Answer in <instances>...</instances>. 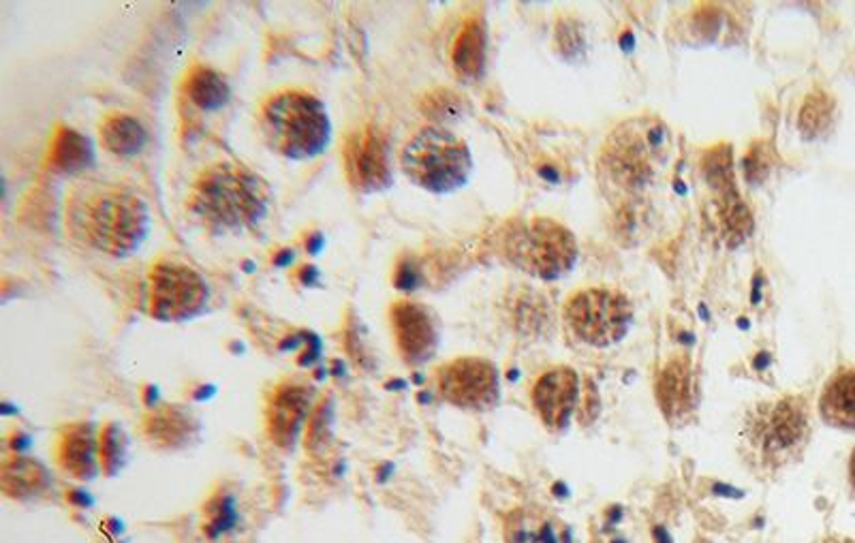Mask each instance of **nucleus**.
Here are the masks:
<instances>
[{"label": "nucleus", "instance_id": "obj_1", "mask_svg": "<svg viewBox=\"0 0 855 543\" xmlns=\"http://www.w3.org/2000/svg\"><path fill=\"white\" fill-rule=\"evenodd\" d=\"M148 204L131 188L80 182L66 197V229L110 257H128L151 234Z\"/></svg>", "mask_w": 855, "mask_h": 543}, {"label": "nucleus", "instance_id": "obj_2", "mask_svg": "<svg viewBox=\"0 0 855 543\" xmlns=\"http://www.w3.org/2000/svg\"><path fill=\"white\" fill-rule=\"evenodd\" d=\"M270 186L240 163L210 165L193 182L188 211L214 234H240L270 211Z\"/></svg>", "mask_w": 855, "mask_h": 543}, {"label": "nucleus", "instance_id": "obj_3", "mask_svg": "<svg viewBox=\"0 0 855 543\" xmlns=\"http://www.w3.org/2000/svg\"><path fill=\"white\" fill-rule=\"evenodd\" d=\"M811 437V409L804 396H783L758 404L742 423L740 452L760 475H779L800 458Z\"/></svg>", "mask_w": 855, "mask_h": 543}, {"label": "nucleus", "instance_id": "obj_4", "mask_svg": "<svg viewBox=\"0 0 855 543\" xmlns=\"http://www.w3.org/2000/svg\"><path fill=\"white\" fill-rule=\"evenodd\" d=\"M259 131L268 148L289 161L317 158L332 142V121L326 103L300 89L278 91L264 101Z\"/></svg>", "mask_w": 855, "mask_h": 543}, {"label": "nucleus", "instance_id": "obj_5", "mask_svg": "<svg viewBox=\"0 0 855 543\" xmlns=\"http://www.w3.org/2000/svg\"><path fill=\"white\" fill-rule=\"evenodd\" d=\"M668 129L657 119L620 124L601 151L606 181L622 193H640L663 172L670 156Z\"/></svg>", "mask_w": 855, "mask_h": 543}, {"label": "nucleus", "instance_id": "obj_6", "mask_svg": "<svg viewBox=\"0 0 855 543\" xmlns=\"http://www.w3.org/2000/svg\"><path fill=\"white\" fill-rule=\"evenodd\" d=\"M400 167L406 178L430 193H454L473 172V156L466 142L441 124L418 131L400 152Z\"/></svg>", "mask_w": 855, "mask_h": 543}, {"label": "nucleus", "instance_id": "obj_7", "mask_svg": "<svg viewBox=\"0 0 855 543\" xmlns=\"http://www.w3.org/2000/svg\"><path fill=\"white\" fill-rule=\"evenodd\" d=\"M503 255L518 270L544 280H556L574 270L578 262V242L554 218L535 216L507 225L503 232Z\"/></svg>", "mask_w": 855, "mask_h": 543}, {"label": "nucleus", "instance_id": "obj_8", "mask_svg": "<svg viewBox=\"0 0 855 543\" xmlns=\"http://www.w3.org/2000/svg\"><path fill=\"white\" fill-rule=\"evenodd\" d=\"M567 330L590 347H610L622 340L633 324V306L616 289L593 287L576 291L563 310Z\"/></svg>", "mask_w": 855, "mask_h": 543}, {"label": "nucleus", "instance_id": "obj_9", "mask_svg": "<svg viewBox=\"0 0 855 543\" xmlns=\"http://www.w3.org/2000/svg\"><path fill=\"white\" fill-rule=\"evenodd\" d=\"M210 303L208 280L176 259H161L148 274V308L156 321L183 324L199 317Z\"/></svg>", "mask_w": 855, "mask_h": 543}, {"label": "nucleus", "instance_id": "obj_10", "mask_svg": "<svg viewBox=\"0 0 855 543\" xmlns=\"http://www.w3.org/2000/svg\"><path fill=\"white\" fill-rule=\"evenodd\" d=\"M441 398L466 411H490L501 400L496 366L484 358H459L436 370Z\"/></svg>", "mask_w": 855, "mask_h": 543}, {"label": "nucleus", "instance_id": "obj_11", "mask_svg": "<svg viewBox=\"0 0 855 543\" xmlns=\"http://www.w3.org/2000/svg\"><path fill=\"white\" fill-rule=\"evenodd\" d=\"M342 163L347 181L360 193H381L394 182L390 144L374 124H364L349 135Z\"/></svg>", "mask_w": 855, "mask_h": 543}, {"label": "nucleus", "instance_id": "obj_12", "mask_svg": "<svg viewBox=\"0 0 855 543\" xmlns=\"http://www.w3.org/2000/svg\"><path fill=\"white\" fill-rule=\"evenodd\" d=\"M312 411L315 390L310 386L298 381H285L276 386L266 407V423L272 443L280 450H293Z\"/></svg>", "mask_w": 855, "mask_h": 543}, {"label": "nucleus", "instance_id": "obj_13", "mask_svg": "<svg viewBox=\"0 0 855 543\" xmlns=\"http://www.w3.org/2000/svg\"><path fill=\"white\" fill-rule=\"evenodd\" d=\"M390 324L404 362L420 366L432 360L439 347L441 328L436 315L428 306L411 300L394 303L390 308Z\"/></svg>", "mask_w": 855, "mask_h": 543}, {"label": "nucleus", "instance_id": "obj_14", "mask_svg": "<svg viewBox=\"0 0 855 543\" xmlns=\"http://www.w3.org/2000/svg\"><path fill=\"white\" fill-rule=\"evenodd\" d=\"M657 402L668 422L682 426L700 407V375L687 354H676L661 368L655 383Z\"/></svg>", "mask_w": 855, "mask_h": 543}, {"label": "nucleus", "instance_id": "obj_15", "mask_svg": "<svg viewBox=\"0 0 855 543\" xmlns=\"http://www.w3.org/2000/svg\"><path fill=\"white\" fill-rule=\"evenodd\" d=\"M530 398L544 426L552 432H560L578 409L580 379L569 366H554L535 381Z\"/></svg>", "mask_w": 855, "mask_h": 543}, {"label": "nucleus", "instance_id": "obj_16", "mask_svg": "<svg viewBox=\"0 0 855 543\" xmlns=\"http://www.w3.org/2000/svg\"><path fill=\"white\" fill-rule=\"evenodd\" d=\"M703 170H705L710 186L719 193L721 223H723V229L728 234L725 238L732 244H740L751 234L753 221H751V212L746 211L742 197L735 191L730 148H717V151L710 152Z\"/></svg>", "mask_w": 855, "mask_h": 543}, {"label": "nucleus", "instance_id": "obj_17", "mask_svg": "<svg viewBox=\"0 0 855 543\" xmlns=\"http://www.w3.org/2000/svg\"><path fill=\"white\" fill-rule=\"evenodd\" d=\"M56 464L75 482H92L101 471L99 430L91 422L66 423L54 443Z\"/></svg>", "mask_w": 855, "mask_h": 543}, {"label": "nucleus", "instance_id": "obj_18", "mask_svg": "<svg viewBox=\"0 0 855 543\" xmlns=\"http://www.w3.org/2000/svg\"><path fill=\"white\" fill-rule=\"evenodd\" d=\"M144 434L156 450L178 452L199 441L202 423L186 407L163 404L144 418Z\"/></svg>", "mask_w": 855, "mask_h": 543}, {"label": "nucleus", "instance_id": "obj_19", "mask_svg": "<svg viewBox=\"0 0 855 543\" xmlns=\"http://www.w3.org/2000/svg\"><path fill=\"white\" fill-rule=\"evenodd\" d=\"M52 485V473L34 458L16 453L2 462V490L7 496L18 501L37 499L50 492Z\"/></svg>", "mask_w": 855, "mask_h": 543}, {"label": "nucleus", "instance_id": "obj_20", "mask_svg": "<svg viewBox=\"0 0 855 543\" xmlns=\"http://www.w3.org/2000/svg\"><path fill=\"white\" fill-rule=\"evenodd\" d=\"M94 146L91 137L82 135L80 131L71 126H59L50 140V151H48V165L50 170L75 176L94 165Z\"/></svg>", "mask_w": 855, "mask_h": 543}, {"label": "nucleus", "instance_id": "obj_21", "mask_svg": "<svg viewBox=\"0 0 855 543\" xmlns=\"http://www.w3.org/2000/svg\"><path fill=\"white\" fill-rule=\"evenodd\" d=\"M825 423L855 430V368H843L830 377L820 398Z\"/></svg>", "mask_w": 855, "mask_h": 543}, {"label": "nucleus", "instance_id": "obj_22", "mask_svg": "<svg viewBox=\"0 0 855 543\" xmlns=\"http://www.w3.org/2000/svg\"><path fill=\"white\" fill-rule=\"evenodd\" d=\"M103 148L121 156L133 158L148 146V131L142 122L128 114H110L99 124Z\"/></svg>", "mask_w": 855, "mask_h": 543}, {"label": "nucleus", "instance_id": "obj_23", "mask_svg": "<svg viewBox=\"0 0 855 543\" xmlns=\"http://www.w3.org/2000/svg\"><path fill=\"white\" fill-rule=\"evenodd\" d=\"M184 94L197 110L218 112L229 103L231 89L223 73L206 64H195L184 78Z\"/></svg>", "mask_w": 855, "mask_h": 543}, {"label": "nucleus", "instance_id": "obj_24", "mask_svg": "<svg viewBox=\"0 0 855 543\" xmlns=\"http://www.w3.org/2000/svg\"><path fill=\"white\" fill-rule=\"evenodd\" d=\"M452 64L460 78L475 80L486 64V27L480 18H468L452 48Z\"/></svg>", "mask_w": 855, "mask_h": 543}, {"label": "nucleus", "instance_id": "obj_25", "mask_svg": "<svg viewBox=\"0 0 855 543\" xmlns=\"http://www.w3.org/2000/svg\"><path fill=\"white\" fill-rule=\"evenodd\" d=\"M243 513L238 496L231 490H218L206 501L202 512V533L208 542L218 543L240 529Z\"/></svg>", "mask_w": 855, "mask_h": 543}, {"label": "nucleus", "instance_id": "obj_26", "mask_svg": "<svg viewBox=\"0 0 855 543\" xmlns=\"http://www.w3.org/2000/svg\"><path fill=\"white\" fill-rule=\"evenodd\" d=\"M507 543H560V533L548 515L516 512L505 524Z\"/></svg>", "mask_w": 855, "mask_h": 543}, {"label": "nucleus", "instance_id": "obj_27", "mask_svg": "<svg viewBox=\"0 0 855 543\" xmlns=\"http://www.w3.org/2000/svg\"><path fill=\"white\" fill-rule=\"evenodd\" d=\"M834 121V99L824 91L811 92L800 110L797 129L804 137L813 140L824 135Z\"/></svg>", "mask_w": 855, "mask_h": 543}, {"label": "nucleus", "instance_id": "obj_28", "mask_svg": "<svg viewBox=\"0 0 855 543\" xmlns=\"http://www.w3.org/2000/svg\"><path fill=\"white\" fill-rule=\"evenodd\" d=\"M99 448H101V471L107 478H114L123 471L128 458V437L119 423H105L99 430Z\"/></svg>", "mask_w": 855, "mask_h": 543}, {"label": "nucleus", "instance_id": "obj_29", "mask_svg": "<svg viewBox=\"0 0 855 543\" xmlns=\"http://www.w3.org/2000/svg\"><path fill=\"white\" fill-rule=\"evenodd\" d=\"M332 422H334L332 400H328V402L323 400V402L315 404V411H312L308 426H306V448L310 452H317L328 443V439L332 434Z\"/></svg>", "mask_w": 855, "mask_h": 543}, {"label": "nucleus", "instance_id": "obj_30", "mask_svg": "<svg viewBox=\"0 0 855 543\" xmlns=\"http://www.w3.org/2000/svg\"><path fill=\"white\" fill-rule=\"evenodd\" d=\"M460 110H462V101L456 92H432L424 101V112L434 121H454L459 119Z\"/></svg>", "mask_w": 855, "mask_h": 543}, {"label": "nucleus", "instance_id": "obj_31", "mask_svg": "<svg viewBox=\"0 0 855 543\" xmlns=\"http://www.w3.org/2000/svg\"><path fill=\"white\" fill-rule=\"evenodd\" d=\"M772 148H768L764 142L755 144L744 158V176L749 182H762L772 170Z\"/></svg>", "mask_w": 855, "mask_h": 543}, {"label": "nucleus", "instance_id": "obj_32", "mask_svg": "<svg viewBox=\"0 0 855 543\" xmlns=\"http://www.w3.org/2000/svg\"><path fill=\"white\" fill-rule=\"evenodd\" d=\"M420 283V274H418V268L415 266H411V264H400V268H398L396 272V285L398 289H404V291H409V289H415V285Z\"/></svg>", "mask_w": 855, "mask_h": 543}, {"label": "nucleus", "instance_id": "obj_33", "mask_svg": "<svg viewBox=\"0 0 855 543\" xmlns=\"http://www.w3.org/2000/svg\"><path fill=\"white\" fill-rule=\"evenodd\" d=\"M66 503L78 508V510H91L92 505H94L91 494L86 490H80V488L66 490Z\"/></svg>", "mask_w": 855, "mask_h": 543}, {"label": "nucleus", "instance_id": "obj_34", "mask_svg": "<svg viewBox=\"0 0 855 543\" xmlns=\"http://www.w3.org/2000/svg\"><path fill=\"white\" fill-rule=\"evenodd\" d=\"M293 259H296V253L293 250H289V248H285V250H280L278 255L275 257V264L276 266H289V264H293Z\"/></svg>", "mask_w": 855, "mask_h": 543}, {"label": "nucleus", "instance_id": "obj_35", "mask_svg": "<svg viewBox=\"0 0 855 543\" xmlns=\"http://www.w3.org/2000/svg\"><path fill=\"white\" fill-rule=\"evenodd\" d=\"M321 246H323V236H321V234H312V236L306 240V248H308V253H312V255H317V253L321 250Z\"/></svg>", "mask_w": 855, "mask_h": 543}, {"label": "nucleus", "instance_id": "obj_36", "mask_svg": "<svg viewBox=\"0 0 855 543\" xmlns=\"http://www.w3.org/2000/svg\"><path fill=\"white\" fill-rule=\"evenodd\" d=\"M300 278H302V283H305V285H312V283L317 280V270H315V268H302V272H300Z\"/></svg>", "mask_w": 855, "mask_h": 543}, {"label": "nucleus", "instance_id": "obj_37", "mask_svg": "<svg viewBox=\"0 0 855 543\" xmlns=\"http://www.w3.org/2000/svg\"><path fill=\"white\" fill-rule=\"evenodd\" d=\"M820 543H855L854 540H849V537H841V535H830V537H825V540H822Z\"/></svg>", "mask_w": 855, "mask_h": 543}, {"label": "nucleus", "instance_id": "obj_38", "mask_svg": "<svg viewBox=\"0 0 855 543\" xmlns=\"http://www.w3.org/2000/svg\"><path fill=\"white\" fill-rule=\"evenodd\" d=\"M849 480H852L855 488V450L854 453H852V460H849Z\"/></svg>", "mask_w": 855, "mask_h": 543}]
</instances>
